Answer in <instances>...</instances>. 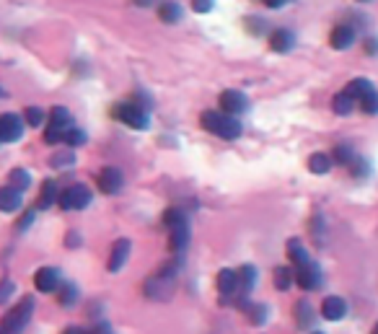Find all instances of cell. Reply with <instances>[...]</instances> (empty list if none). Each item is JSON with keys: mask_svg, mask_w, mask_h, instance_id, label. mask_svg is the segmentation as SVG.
Returning a JSON list of instances; mask_svg holds the SVG:
<instances>
[{"mask_svg": "<svg viewBox=\"0 0 378 334\" xmlns=\"http://www.w3.org/2000/svg\"><path fill=\"white\" fill-rule=\"evenodd\" d=\"M200 122H202V127L207 130V132H213V135L223 137V140H236V137L241 135V122L233 117V114H220V111H205L202 117H200Z\"/></svg>", "mask_w": 378, "mask_h": 334, "instance_id": "cell-1", "label": "cell"}, {"mask_svg": "<svg viewBox=\"0 0 378 334\" xmlns=\"http://www.w3.org/2000/svg\"><path fill=\"white\" fill-rule=\"evenodd\" d=\"M112 117H114V120H120L122 125H130L132 130H148V127H150L148 109H143L140 104H132V102L114 104Z\"/></svg>", "mask_w": 378, "mask_h": 334, "instance_id": "cell-2", "label": "cell"}, {"mask_svg": "<svg viewBox=\"0 0 378 334\" xmlns=\"http://www.w3.org/2000/svg\"><path fill=\"white\" fill-rule=\"evenodd\" d=\"M31 306H34V300L24 298V300H21V306L10 309L6 316L0 319V332H3V334L21 332V329L29 324V319H31Z\"/></svg>", "mask_w": 378, "mask_h": 334, "instance_id": "cell-3", "label": "cell"}, {"mask_svg": "<svg viewBox=\"0 0 378 334\" xmlns=\"http://www.w3.org/2000/svg\"><path fill=\"white\" fill-rule=\"evenodd\" d=\"M62 210H83V207L91 205V189L83 187V184H76V187H68L57 197Z\"/></svg>", "mask_w": 378, "mask_h": 334, "instance_id": "cell-4", "label": "cell"}, {"mask_svg": "<svg viewBox=\"0 0 378 334\" xmlns=\"http://www.w3.org/2000/svg\"><path fill=\"white\" fill-rule=\"evenodd\" d=\"M295 283H298L301 291H316L318 285H321V270H318L311 259L303 262V265H298V270H295Z\"/></svg>", "mask_w": 378, "mask_h": 334, "instance_id": "cell-5", "label": "cell"}, {"mask_svg": "<svg viewBox=\"0 0 378 334\" xmlns=\"http://www.w3.org/2000/svg\"><path fill=\"white\" fill-rule=\"evenodd\" d=\"M21 135H24V120L13 111L3 114L0 117V140L3 143H16V140H21Z\"/></svg>", "mask_w": 378, "mask_h": 334, "instance_id": "cell-6", "label": "cell"}, {"mask_svg": "<svg viewBox=\"0 0 378 334\" xmlns=\"http://www.w3.org/2000/svg\"><path fill=\"white\" fill-rule=\"evenodd\" d=\"M99 187L104 195H120L122 192V172L117 166H106L99 174Z\"/></svg>", "mask_w": 378, "mask_h": 334, "instance_id": "cell-7", "label": "cell"}, {"mask_svg": "<svg viewBox=\"0 0 378 334\" xmlns=\"http://www.w3.org/2000/svg\"><path fill=\"white\" fill-rule=\"evenodd\" d=\"M220 106H223V111H228V114H241V111H246V106H249V102H246V96L241 94V91H236V88H228V91H223L220 94Z\"/></svg>", "mask_w": 378, "mask_h": 334, "instance_id": "cell-8", "label": "cell"}, {"mask_svg": "<svg viewBox=\"0 0 378 334\" xmlns=\"http://www.w3.org/2000/svg\"><path fill=\"white\" fill-rule=\"evenodd\" d=\"M34 285L39 293H55L57 285H60V272H57L55 267H42V270L34 274Z\"/></svg>", "mask_w": 378, "mask_h": 334, "instance_id": "cell-9", "label": "cell"}, {"mask_svg": "<svg viewBox=\"0 0 378 334\" xmlns=\"http://www.w3.org/2000/svg\"><path fill=\"white\" fill-rule=\"evenodd\" d=\"M344 314H347V303H344L340 295L324 298V303H321V316L327 319V321H340V319H344Z\"/></svg>", "mask_w": 378, "mask_h": 334, "instance_id": "cell-10", "label": "cell"}, {"mask_svg": "<svg viewBox=\"0 0 378 334\" xmlns=\"http://www.w3.org/2000/svg\"><path fill=\"white\" fill-rule=\"evenodd\" d=\"M355 42V29L347 24H340L335 26V32H332V36H329V44L335 47V50H350Z\"/></svg>", "mask_w": 378, "mask_h": 334, "instance_id": "cell-11", "label": "cell"}, {"mask_svg": "<svg viewBox=\"0 0 378 334\" xmlns=\"http://www.w3.org/2000/svg\"><path fill=\"white\" fill-rule=\"evenodd\" d=\"M189 236H192V231H189L187 221L172 225V233H169V249H172V251H184V249L189 246Z\"/></svg>", "mask_w": 378, "mask_h": 334, "instance_id": "cell-12", "label": "cell"}, {"mask_svg": "<svg viewBox=\"0 0 378 334\" xmlns=\"http://www.w3.org/2000/svg\"><path fill=\"white\" fill-rule=\"evenodd\" d=\"M218 291H220V295H225V298L236 295V293L241 291L239 272H233V270H220V272H218Z\"/></svg>", "mask_w": 378, "mask_h": 334, "instance_id": "cell-13", "label": "cell"}, {"mask_svg": "<svg viewBox=\"0 0 378 334\" xmlns=\"http://www.w3.org/2000/svg\"><path fill=\"white\" fill-rule=\"evenodd\" d=\"M0 210H3V213H16V210H21V189H16L13 184H10V187H0Z\"/></svg>", "mask_w": 378, "mask_h": 334, "instance_id": "cell-14", "label": "cell"}, {"mask_svg": "<svg viewBox=\"0 0 378 334\" xmlns=\"http://www.w3.org/2000/svg\"><path fill=\"white\" fill-rule=\"evenodd\" d=\"M130 257V241L127 239H120L117 244L112 246V257H109V272H120L125 262Z\"/></svg>", "mask_w": 378, "mask_h": 334, "instance_id": "cell-15", "label": "cell"}, {"mask_svg": "<svg viewBox=\"0 0 378 334\" xmlns=\"http://www.w3.org/2000/svg\"><path fill=\"white\" fill-rule=\"evenodd\" d=\"M293 44H295V36H293V32H288V29H277V32H272V36H270V47L275 52H290Z\"/></svg>", "mask_w": 378, "mask_h": 334, "instance_id": "cell-16", "label": "cell"}, {"mask_svg": "<svg viewBox=\"0 0 378 334\" xmlns=\"http://www.w3.org/2000/svg\"><path fill=\"white\" fill-rule=\"evenodd\" d=\"M57 197H60L57 184H55L52 179H47L42 184V195H39V200H36V207H39V210H47V207H52L55 202H57Z\"/></svg>", "mask_w": 378, "mask_h": 334, "instance_id": "cell-17", "label": "cell"}, {"mask_svg": "<svg viewBox=\"0 0 378 334\" xmlns=\"http://www.w3.org/2000/svg\"><path fill=\"white\" fill-rule=\"evenodd\" d=\"M370 91H373V83H370L368 78H355V81H350V83H347V88H344V94H350L355 102L365 99Z\"/></svg>", "mask_w": 378, "mask_h": 334, "instance_id": "cell-18", "label": "cell"}, {"mask_svg": "<svg viewBox=\"0 0 378 334\" xmlns=\"http://www.w3.org/2000/svg\"><path fill=\"white\" fill-rule=\"evenodd\" d=\"M158 18L164 24H176V21H181V6L174 0H164L161 8H158Z\"/></svg>", "mask_w": 378, "mask_h": 334, "instance_id": "cell-19", "label": "cell"}, {"mask_svg": "<svg viewBox=\"0 0 378 334\" xmlns=\"http://www.w3.org/2000/svg\"><path fill=\"white\" fill-rule=\"evenodd\" d=\"M314 309L309 306V300H298L295 303V321H298V326L301 329H309V326H314Z\"/></svg>", "mask_w": 378, "mask_h": 334, "instance_id": "cell-20", "label": "cell"}, {"mask_svg": "<svg viewBox=\"0 0 378 334\" xmlns=\"http://www.w3.org/2000/svg\"><path fill=\"white\" fill-rule=\"evenodd\" d=\"M332 155L327 153H314L309 158V172L311 174H329L332 172Z\"/></svg>", "mask_w": 378, "mask_h": 334, "instance_id": "cell-21", "label": "cell"}, {"mask_svg": "<svg viewBox=\"0 0 378 334\" xmlns=\"http://www.w3.org/2000/svg\"><path fill=\"white\" fill-rule=\"evenodd\" d=\"M288 259H290L293 265L298 267L303 265V262H309V251L303 249V244L298 239H290L288 241Z\"/></svg>", "mask_w": 378, "mask_h": 334, "instance_id": "cell-22", "label": "cell"}, {"mask_svg": "<svg viewBox=\"0 0 378 334\" xmlns=\"http://www.w3.org/2000/svg\"><path fill=\"white\" fill-rule=\"evenodd\" d=\"M295 283V272L288 270V267H277L275 270V288L277 291H290V285Z\"/></svg>", "mask_w": 378, "mask_h": 334, "instance_id": "cell-23", "label": "cell"}, {"mask_svg": "<svg viewBox=\"0 0 378 334\" xmlns=\"http://www.w3.org/2000/svg\"><path fill=\"white\" fill-rule=\"evenodd\" d=\"M254 283H257V270H254L251 265L241 267V270H239V288H241V293H249L251 288H254Z\"/></svg>", "mask_w": 378, "mask_h": 334, "instance_id": "cell-24", "label": "cell"}, {"mask_svg": "<svg viewBox=\"0 0 378 334\" xmlns=\"http://www.w3.org/2000/svg\"><path fill=\"white\" fill-rule=\"evenodd\" d=\"M50 125L60 130L70 127V125H73V122H70V111L65 109V106H55V109L50 111Z\"/></svg>", "mask_w": 378, "mask_h": 334, "instance_id": "cell-25", "label": "cell"}, {"mask_svg": "<svg viewBox=\"0 0 378 334\" xmlns=\"http://www.w3.org/2000/svg\"><path fill=\"white\" fill-rule=\"evenodd\" d=\"M62 143H65V146H70V148L83 146V143H86V132H83V130H78V127H73V125H70V127L65 130V132H62Z\"/></svg>", "mask_w": 378, "mask_h": 334, "instance_id": "cell-26", "label": "cell"}, {"mask_svg": "<svg viewBox=\"0 0 378 334\" xmlns=\"http://www.w3.org/2000/svg\"><path fill=\"white\" fill-rule=\"evenodd\" d=\"M353 106H355V99L350 94H344V91H342V94H337L335 102H332V109H335L337 114H342V117H344V114H350V111H353Z\"/></svg>", "mask_w": 378, "mask_h": 334, "instance_id": "cell-27", "label": "cell"}, {"mask_svg": "<svg viewBox=\"0 0 378 334\" xmlns=\"http://www.w3.org/2000/svg\"><path fill=\"white\" fill-rule=\"evenodd\" d=\"M332 161H337L340 166H350V163L355 161V153L350 146H335V151H332Z\"/></svg>", "mask_w": 378, "mask_h": 334, "instance_id": "cell-28", "label": "cell"}, {"mask_svg": "<svg viewBox=\"0 0 378 334\" xmlns=\"http://www.w3.org/2000/svg\"><path fill=\"white\" fill-rule=\"evenodd\" d=\"M24 120L29 127H42L44 120H47V114H44L39 106H29V109L24 111Z\"/></svg>", "mask_w": 378, "mask_h": 334, "instance_id": "cell-29", "label": "cell"}, {"mask_svg": "<svg viewBox=\"0 0 378 334\" xmlns=\"http://www.w3.org/2000/svg\"><path fill=\"white\" fill-rule=\"evenodd\" d=\"M246 314H249L251 324H265L267 316H270V309H267L265 303H259V306H244Z\"/></svg>", "mask_w": 378, "mask_h": 334, "instance_id": "cell-30", "label": "cell"}, {"mask_svg": "<svg viewBox=\"0 0 378 334\" xmlns=\"http://www.w3.org/2000/svg\"><path fill=\"white\" fill-rule=\"evenodd\" d=\"M10 184L24 192V189L31 187V176H29V172H24V169H13V172H10Z\"/></svg>", "mask_w": 378, "mask_h": 334, "instance_id": "cell-31", "label": "cell"}, {"mask_svg": "<svg viewBox=\"0 0 378 334\" xmlns=\"http://www.w3.org/2000/svg\"><path fill=\"white\" fill-rule=\"evenodd\" d=\"M50 163L55 166V169H65V166H73V163H76V155L68 153V151H62V153H55V155H52Z\"/></svg>", "mask_w": 378, "mask_h": 334, "instance_id": "cell-32", "label": "cell"}, {"mask_svg": "<svg viewBox=\"0 0 378 334\" xmlns=\"http://www.w3.org/2000/svg\"><path fill=\"white\" fill-rule=\"evenodd\" d=\"M360 109L365 111V114H378V94L376 91H370L368 96H365V99H360Z\"/></svg>", "mask_w": 378, "mask_h": 334, "instance_id": "cell-33", "label": "cell"}, {"mask_svg": "<svg viewBox=\"0 0 378 334\" xmlns=\"http://www.w3.org/2000/svg\"><path fill=\"white\" fill-rule=\"evenodd\" d=\"M181 221H187V218H184V210H179V207H172V210L164 215V223L169 225V228L176 225V223H181Z\"/></svg>", "mask_w": 378, "mask_h": 334, "instance_id": "cell-34", "label": "cell"}, {"mask_svg": "<svg viewBox=\"0 0 378 334\" xmlns=\"http://www.w3.org/2000/svg\"><path fill=\"white\" fill-rule=\"evenodd\" d=\"M76 298H78V288H76V285H65V288L60 291V303H62V306H70V303H73Z\"/></svg>", "mask_w": 378, "mask_h": 334, "instance_id": "cell-35", "label": "cell"}, {"mask_svg": "<svg viewBox=\"0 0 378 334\" xmlns=\"http://www.w3.org/2000/svg\"><path fill=\"white\" fill-rule=\"evenodd\" d=\"M10 295H13V283H10V280H3V283H0V303H6Z\"/></svg>", "mask_w": 378, "mask_h": 334, "instance_id": "cell-36", "label": "cell"}, {"mask_svg": "<svg viewBox=\"0 0 378 334\" xmlns=\"http://www.w3.org/2000/svg\"><path fill=\"white\" fill-rule=\"evenodd\" d=\"M192 8H195V13H207V11L213 8V0H195Z\"/></svg>", "mask_w": 378, "mask_h": 334, "instance_id": "cell-37", "label": "cell"}, {"mask_svg": "<svg viewBox=\"0 0 378 334\" xmlns=\"http://www.w3.org/2000/svg\"><path fill=\"white\" fill-rule=\"evenodd\" d=\"M350 166H353V174H355V176H365V174H368V163H365V161H358V158H355V161L350 163Z\"/></svg>", "mask_w": 378, "mask_h": 334, "instance_id": "cell-38", "label": "cell"}, {"mask_svg": "<svg viewBox=\"0 0 378 334\" xmlns=\"http://www.w3.org/2000/svg\"><path fill=\"white\" fill-rule=\"evenodd\" d=\"M31 221H34V213L29 210V213H26L24 218H21V221L16 223V228H18V231H26V225H31Z\"/></svg>", "mask_w": 378, "mask_h": 334, "instance_id": "cell-39", "label": "cell"}, {"mask_svg": "<svg viewBox=\"0 0 378 334\" xmlns=\"http://www.w3.org/2000/svg\"><path fill=\"white\" fill-rule=\"evenodd\" d=\"M365 52H368V55H378V39H368V42H365Z\"/></svg>", "mask_w": 378, "mask_h": 334, "instance_id": "cell-40", "label": "cell"}, {"mask_svg": "<svg viewBox=\"0 0 378 334\" xmlns=\"http://www.w3.org/2000/svg\"><path fill=\"white\" fill-rule=\"evenodd\" d=\"M246 24L251 26V32H262V29H265V24H262V18H249Z\"/></svg>", "mask_w": 378, "mask_h": 334, "instance_id": "cell-41", "label": "cell"}, {"mask_svg": "<svg viewBox=\"0 0 378 334\" xmlns=\"http://www.w3.org/2000/svg\"><path fill=\"white\" fill-rule=\"evenodd\" d=\"M265 6L267 8H283L285 0H265Z\"/></svg>", "mask_w": 378, "mask_h": 334, "instance_id": "cell-42", "label": "cell"}, {"mask_svg": "<svg viewBox=\"0 0 378 334\" xmlns=\"http://www.w3.org/2000/svg\"><path fill=\"white\" fill-rule=\"evenodd\" d=\"M135 6H140V8H148V6H153V0H135Z\"/></svg>", "mask_w": 378, "mask_h": 334, "instance_id": "cell-43", "label": "cell"}, {"mask_svg": "<svg viewBox=\"0 0 378 334\" xmlns=\"http://www.w3.org/2000/svg\"><path fill=\"white\" fill-rule=\"evenodd\" d=\"M360 3H368V0H360Z\"/></svg>", "mask_w": 378, "mask_h": 334, "instance_id": "cell-44", "label": "cell"}, {"mask_svg": "<svg viewBox=\"0 0 378 334\" xmlns=\"http://www.w3.org/2000/svg\"><path fill=\"white\" fill-rule=\"evenodd\" d=\"M376 332H378V324H376Z\"/></svg>", "mask_w": 378, "mask_h": 334, "instance_id": "cell-45", "label": "cell"}, {"mask_svg": "<svg viewBox=\"0 0 378 334\" xmlns=\"http://www.w3.org/2000/svg\"><path fill=\"white\" fill-rule=\"evenodd\" d=\"M0 143H3V140H0Z\"/></svg>", "mask_w": 378, "mask_h": 334, "instance_id": "cell-46", "label": "cell"}]
</instances>
